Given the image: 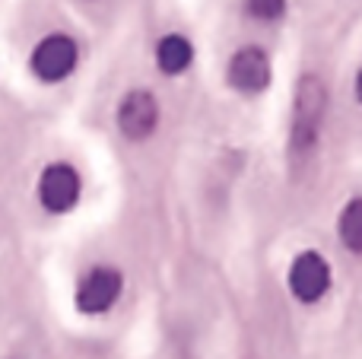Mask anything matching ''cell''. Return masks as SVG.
<instances>
[{
    "mask_svg": "<svg viewBox=\"0 0 362 359\" xmlns=\"http://www.w3.org/2000/svg\"><path fill=\"white\" fill-rule=\"evenodd\" d=\"M327 112V86L318 73H305L296 86L293 121H289V153L308 159L321 143V127Z\"/></svg>",
    "mask_w": 362,
    "mask_h": 359,
    "instance_id": "obj_1",
    "label": "cell"
},
{
    "mask_svg": "<svg viewBox=\"0 0 362 359\" xmlns=\"http://www.w3.org/2000/svg\"><path fill=\"white\" fill-rule=\"evenodd\" d=\"M242 13L251 19V23L276 25L280 19H286L289 0H242Z\"/></svg>",
    "mask_w": 362,
    "mask_h": 359,
    "instance_id": "obj_10",
    "label": "cell"
},
{
    "mask_svg": "<svg viewBox=\"0 0 362 359\" xmlns=\"http://www.w3.org/2000/svg\"><path fill=\"white\" fill-rule=\"evenodd\" d=\"M286 286H289V293H293V299H299L302 305H318L334 286L331 261L321 252H315V248L299 252L293 258V264H289Z\"/></svg>",
    "mask_w": 362,
    "mask_h": 359,
    "instance_id": "obj_4",
    "label": "cell"
},
{
    "mask_svg": "<svg viewBox=\"0 0 362 359\" xmlns=\"http://www.w3.org/2000/svg\"><path fill=\"white\" fill-rule=\"evenodd\" d=\"M35 194H38V204H42L48 213L64 216L80 204L83 178L70 163H51V165H45L42 175H38Z\"/></svg>",
    "mask_w": 362,
    "mask_h": 359,
    "instance_id": "obj_7",
    "label": "cell"
},
{
    "mask_svg": "<svg viewBox=\"0 0 362 359\" xmlns=\"http://www.w3.org/2000/svg\"><path fill=\"white\" fill-rule=\"evenodd\" d=\"M29 67L42 83H64L80 67V45L67 32H51L32 48Z\"/></svg>",
    "mask_w": 362,
    "mask_h": 359,
    "instance_id": "obj_3",
    "label": "cell"
},
{
    "mask_svg": "<svg viewBox=\"0 0 362 359\" xmlns=\"http://www.w3.org/2000/svg\"><path fill=\"white\" fill-rule=\"evenodd\" d=\"M115 121H118V131L131 143H144L156 134L159 121H163V105L150 89H127L118 102Z\"/></svg>",
    "mask_w": 362,
    "mask_h": 359,
    "instance_id": "obj_6",
    "label": "cell"
},
{
    "mask_svg": "<svg viewBox=\"0 0 362 359\" xmlns=\"http://www.w3.org/2000/svg\"><path fill=\"white\" fill-rule=\"evenodd\" d=\"M153 61L163 76H181L194 67V42L185 32H165L153 48Z\"/></svg>",
    "mask_w": 362,
    "mask_h": 359,
    "instance_id": "obj_8",
    "label": "cell"
},
{
    "mask_svg": "<svg viewBox=\"0 0 362 359\" xmlns=\"http://www.w3.org/2000/svg\"><path fill=\"white\" fill-rule=\"evenodd\" d=\"M121 293H124V273L112 264H95L80 277L74 302L83 315H105L118 305Z\"/></svg>",
    "mask_w": 362,
    "mask_h": 359,
    "instance_id": "obj_5",
    "label": "cell"
},
{
    "mask_svg": "<svg viewBox=\"0 0 362 359\" xmlns=\"http://www.w3.org/2000/svg\"><path fill=\"white\" fill-rule=\"evenodd\" d=\"M226 83L238 95H261L274 83V57L261 45H242L226 61Z\"/></svg>",
    "mask_w": 362,
    "mask_h": 359,
    "instance_id": "obj_2",
    "label": "cell"
},
{
    "mask_svg": "<svg viewBox=\"0 0 362 359\" xmlns=\"http://www.w3.org/2000/svg\"><path fill=\"white\" fill-rule=\"evenodd\" d=\"M337 239L350 254H362V194L350 197L337 216Z\"/></svg>",
    "mask_w": 362,
    "mask_h": 359,
    "instance_id": "obj_9",
    "label": "cell"
},
{
    "mask_svg": "<svg viewBox=\"0 0 362 359\" xmlns=\"http://www.w3.org/2000/svg\"><path fill=\"white\" fill-rule=\"evenodd\" d=\"M353 93H356V102H359V105H362V64H359L356 76H353Z\"/></svg>",
    "mask_w": 362,
    "mask_h": 359,
    "instance_id": "obj_11",
    "label": "cell"
}]
</instances>
